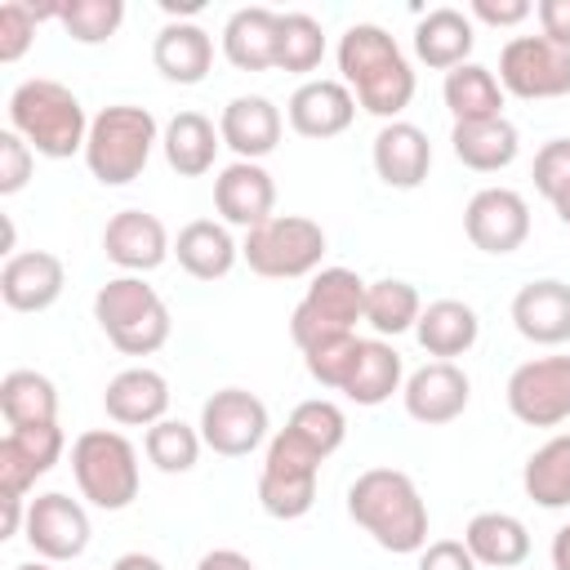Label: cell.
<instances>
[{
	"label": "cell",
	"instance_id": "cell-31",
	"mask_svg": "<svg viewBox=\"0 0 570 570\" xmlns=\"http://www.w3.org/2000/svg\"><path fill=\"white\" fill-rule=\"evenodd\" d=\"M223 147V134L214 129L209 116L200 111H178L165 129H160V151L169 160V169L178 178H200L214 169V156Z\"/></svg>",
	"mask_w": 570,
	"mask_h": 570
},
{
	"label": "cell",
	"instance_id": "cell-33",
	"mask_svg": "<svg viewBox=\"0 0 570 570\" xmlns=\"http://www.w3.org/2000/svg\"><path fill=\"white\" fill-rule=\"evenodd\" d=\"M405 387V361L401 352L387 343V338H361V356H356V370L343 387V396L352 405H383L392 401V392Z\"/></svg>",
	"mask_w": 570,
	"mask_h": 570
},
{
	"label": "cell",
	"instance_id": "cell-14",
	"mask_svg": "<svg viewBox=\"0 0 570 570\" xmlns=\"http://www.w3.org/2000/svg\"><path fill=\"white\" fill-rule=\"evenodd\" d=\"M463 232L481 254H512L530 236V205L512 187H481L463 209Z\"/></svg>",
	"mask_w": 570,
	"mask_h": 570
},
{
	"label": "cell",
	"instance_id": "cell-51",
	"mask_svg": "<svg viewBox=\"0 0 570 570\" xmlns=\"http://www.w3.org/2000/svg\"><path fill=\"white\" fill-rule=\"evenodd\" d=\"M548 552H552V570H570V521L552 534V548Z\"/></svg>",
	"mask_w": 570,
	"mask_h": 570
},
{
	"label": "cell",
	"instance_id": "cell-46",
	"mask_svg": "<svg viewBox=\"0 0 570 570\" xmlns=\"http://www.w3.org/2000/svg\"><path fill=\"white\" fill-rule=\"evenodd\" d=\"M414 570H476V557L468 552L463 539H432L419 552V566Z\"/></svg>",
	"mask_w": 570,
	"mask_h": 570
},
{
	"label": "cell",
	"instance_id": "cell-50",
	"mask_svg": "<svg viewBox=\"0 0 570 570\" xmlns=\"http://www.w3.org/2000/svg\"><path fill=\"white\" fill-rule=\"evenodd\" d=\"M0 508H4V534H0V539H13V534L27 525V503L13 499V494H0Z\"/></svg>",
	"mask_w": 570,
	"mask_h": 570
},
{
	"label": "cell",
	"instance_id": "cell-25",
	"mask_svg": "<svg viewBox=\"0 0 570 570\" xmlns=\"http://www.w3.org/2000/svg\"><path fill=\"white\" fill-rule=\"evenodd\" d=\"M472 45H476V27L463 9L441 4L414 22V58L432 71H454L472 62Z\"/></svg>",
	"mask_w": 570,
	"mask_h": 570
},
{
	"label": "cell",
	"instance_id": "cell-45",
	"mask_svg": "<svg viewBox=\"0 0 570 570\" xmlns=\"http://www.w3.org/2000/svg\"><path fill=\"white\" fill-rule=\"evenodd\" d=\"M31 169H36V151L27 147V138L13 129H0V196H18Z\"/></svg>",
	"mask_w": 570,
	"mask_h": 570
},
{
	"label": "cell",
	"instance_id": "cell-30",
	"mask_svg": "<svg viewBox=\"0 0 570 570\" xmlns=\"http://www.w3.org/2000/svg\"><path fill=\"white\" fill-rule=\"evenodd\" d=\"M450 147L459 156V165L476 169V174H499L517 160L521 151V134L508 116H494V120H459L450 129Z\"/></svg>",
	"mask_w": 570,
	"mask_h": 570
},
{
	"label": "cell",
	"instance_id": "cell-34",
	"mask_svg": "<svg viewBox=\"0 0 570 570\" xmlns=\"http://www.w3.org/2000/svg\"><path fill=\"white\" fill-rule=\"evenodd\" d=\"M521 490L548 512L570 508V432H552L539 450H530L521 468Z\"/></svg>",
	"mask_w": 570,
	"mask_h": 570
},
{
	"label": "cell",
	"instance_id": "cell-8",
	"mask_svg": "<svg viewBox=\"0 0 570 570\" xmlns=\"http://www.w3.org/2000/svg\"><path fill=\"white\" fill-rule=\"evenodd\" d=\"M365 289L370 281H361L352 267H321L289 312V338L298 343V352L325 338L356 334V321H365Z\"/></svg>",
	"mask_w": 570,
	"mask_h": 570
},
{
	"label": "cell",
	"instance_id": "cell-22",
	"mask_svg": "<svg viewBox=\"0 0 570 570\" xmlns=\"http://www.w3.org/2000/svg\"><path fill=\"white\" fill-rule=\"evenodd\" d=\"M281 129H285V116L263 94H236L223 107V116H218L223 147H232L236 160H263V156H272L276 142H281Z\"/></svg>",
	"mask_w": 570,
	"mask_h": 570
},
{
	"label": "cell",
	"instance_id": "cell-6",
	"mask_svg": "<svg viewBox=\"0 0 570 570\" xmlns=\"http://www.w3.org/2000/svg\"><path fill=\"white\" fill-rule=\"evenodd\" d=\"M71 476L80 499H89L102 512H125L142 485L138 450L116 428H89L71 441Z\"/></svg>",
	"mask_w": 570,
	"mask_h": 570
},
{
	"label": "cell",
	"instance_id": "cell-12",
	"mask_svg": "<svg viewBox=\"0 0 570 570\" xmlns=\"http://www.w3.org/2000/svg\"><path fill=\"white\" fill-rule=\"evenodd\" d=\"M196 428H200L205 450H214L223 459H245V454H254L267 441L272 419H267V405L254 392H245V387H218L214 396H205Z\"/></svg>",
	"mask_w": 570,
	"mask_h": 570
},
{
	"label": "cell",
	"instance_id": "cell-10",
	"mask_svg": "<svg viewBox=\"0 0 570 570\" xmlns=\"http://www.w3.org/2000/svg\"><path fill=\"white\" fill-rule=\"evenodd\" d=\"M499 85L512 98L543 102L570 94V49L548 36H512L499 49Z\"/></svg>",
	"mask_w": 570,
	"mask_h": 570
},
{
	"label": "cell",
	"instance_id": "cell-43",
	"mask_svg": "<svg viewBox=\"0 0 570 570\" xmlns=\"http://www.w3.org/2000/svg\"><path fill=\"white\" fill-rule=\"evenodd\" d=\"M356 356H361V338H356V334H343V338H325V343L307 347V352H303V365H307V374H312L321 387L343 392L347 379H352V370H356Z\"/></svg>",
	"mask_w": 570,
	"mask_h": 570
},
{
	"label": "cell",
	"instance_id": "cell-52",
	"mask_svg": "<svg viewBox=\"0 0 570 570\" xmlns=\"http://www.w3.org/2000/svg\"><path fill=\"white\" fill-rule=\"evenodd\" d=\"M111 570H165V566L151 552H125V557L111 561Z\"/></svg>",
	"mask_w": 570,
	"mask_h": 570
},
{
	"label": "cell",
	"instance_id": "cell-17",
	"mask_svg": "<svg viewBox=\"0 0 570 570\" xmlns=\"http://www.w3.org/2000/svg\"><path fill=\"white\" fill-rule=\"evenodd\" d=\"M67 436L58 423H40V428H9L0 441V494L27 499V490L53 472V463L62 459Z\"/></svg>",
	"mask_w": 570,
	"mask_h": 570
},
{
	"label": "cell",
	"instance_id": "cell-15",
	"mask_svg": "<svg viewBox=\"0 0 570 570\" xmlns=\"http://www.w3.org/2000/svg\"><path fill=\"white\" fill-rule=\"evenodd\" d=\"M472 401V379L454 365V361H428L419 365L405 387H401V405L414 423L423 428H441V423H454Z\"/></svg>",
	"mask_w": 570,
	"mask_h": 570
},
{
	"label": "cell",
	"instance_id": "cell-29",
	"mask_svg": "<svg viewBox=\"0 0 570 570\" xmlns=\"http://www.w3.org/2000/svg\"><path fill=\"white\" fill-rule=\"evenodd\" d=\"M174 258H178V267H183L191 281H223V276L236 267L240 245L232 240L227 223L191 218V223L178 227V236H174Z\"/></svg>",
	"mask_w": 570,
	"mask_h": 570
},
{
	"label": "cell",
	"instance_id": "cell-21",
	"mask_svg": "<svg viewBox=\"0 0 570 570\" xmlns=\"http://www.w3.org/2000/svg\"><path fill=\"white\" fill-rule=\"evenodd\" d=\"M285 120L298 138H338L356 120V98L343 80H303L285 102Z\"/></svg>",
	"mask_w": 570,
	"mask_h": 570
},
{
	"label": "cell",
	"instance_id": "cell-18",
	"mask_svg": "<svg viewBox=\"0 0 570 570\" xmlns=\"http://www.w3.org/2000/svg\"><path fill=\"white\" fill-rule=\"evenodd\" d=\"M512 325L534 347H561L570 343V285L557 276L525 281L512 294Z\"/></svg>",
	"mask_w": 570,
	"mask_h": 570
},
{
	"label": "cell",
	"instance_id": "cell-28",
	"mask_svg": "<svg viewBox=\"0 0 570 570\" xmlns=\"http://www.w3.org/2000/svg\"><path fill=\"white\" fill-rule=\"evenodd\" d=\"M414 338H419V347H423L428 356L454 361V356H463V352L476 347V338H481V316H476V307L463 303V298H436V303H428V307L419 312Z\"/></svg>",
	"mask_w": 570,
	"mask_h": 570
},
{
	"label": "cell",
	"instance_id": "cell-11",
	"mask_svg": "<svg viewBox=\"0 0 570 570\" xmlns=\"http://www.w3.org/2000/svg\"><path fill=\"white\" fill-rule=\"evenodd\" d=\"M508 410L525 428H561L570 419V356H534L508 374Z\"/></svg>",
	"mask_w": 570,
	"mask_h": 570
},
{
	"label": "cell",
	"instance_id": "cell-40",
	"mask_svg": "<svg viewBox=\"0 0 570 570\" xmlns=\"http://www.w3.org/2000/svg\"><path fill=\"white\" fill-rule=\"evenodd\" d=\"M285 428H289L303 445H312L321 459H330V454L343 445V436H347V414H343L334 401L312 396V401H298V405H294V414H289Z\"/></svg>",
	"mask_w": 570,
	"mask_h": 570
},
{
	"label": "cell",
	"instance_id": "cell-16",
	"mask_svg": "<svg viewBox=\"0 0 570 570\" xmlns=\"http://www.w3.org/2000/svg\"><path fill=\"white\" fill-rule=\"evenodd\" d=\"M102 254L125 276H142V272H156L174 254V240H169V232H165V223L156 214H147V209H120L102 227Z\"/></svg>",
	"mask_w": 570,
	"mask_h": 570
},
{
	"label": "cell",
	"instance_id": "cell-47",
	"mask_svg": "<svg viewBox=\"0 0 570 570\" xmlns=\"http://www.w3.org/2000/svg\"><path fill=\"white\" fill-rule=\"evenodd\" d=\"M530 13H534L530 0H472V4H468V18H476V22H485V27H517V22H525Z\"/></svg>",
	"mask_w": 570,
	"mask_h": 570
},
{
	"label": "cell",
	"instance_id": "cell-27",
	"mask_svg": "<svg viewBox=\"0 0 570 570\" xmlns=\"http://www.w3.org/2000/svg\"><path fill=\"white\" fill-rule=\"evenodd\" d=\"M276 40H281V13L267 4H245L223 27V58L236 71H267L276 67Z\"/></svg>",
	"mask_w": 570,
	"mask_h": 570
},
{
	"label": "cell",
	"instance_id": "cell-7",
	"mask_svg": "<svg viewBox=\"0 0 570 570\" xmlns=\"http://www.w3.org/2000/svg\"><path fill=\"white\" fill-rule=\"evenodd\" d=\"M325 249H330L325 227L303 214H272L267 223L249 227L240 240V258L249 263L254 276H267V281L316 276Z\"/></svg>",
	"mask_w": 570,
	"mask_h": 570
},
{
	"label": "cell",
	"instance_id": "cell-41",
	"mask_svg": "<svg viewBox=\"0 0 570 570\" xmlns=\"http://www.w3.org/2000/svg\"><path fill=\"white\" fill-rule=\"evenodd\" d=\"M62 31L80 45H102L120 31L125 22V4L120 0H62V13H58Z\"/></svg>",
	"mask_w": 570,
	"mask_h": 570
},
{
	"label": "cell",
	"instance_id": "cell-35",
	"mask_svg": "<svg viewBox=\"0 0 570 570\" xmlns=\"http://www.w3.org/2000/svg\"><path fill=\"white\" fill-rule=\"evenodd\" d=\"M441 98H445V107H450V116L459 125V120H494V116H503V98L508 94H503V85H499V76L490 67L463 62V67L445 71Z\"/></svg>",
	"mask_w": 570,
	"mask_h": 570
},
{
	"label": "cell",
	"instance_id": "cell-37",
	"mask_svg": "<svg viewBox=\"0 0 570 570\" xmlns=\"http://www.w3.org/2000/svg\"><path fill=\"white\" fill-rule=\"evenodd\" d=\"M419 312H423V298H419V289L410 281H401V276L370 281V289H365V325L374 330V338H396V334L414 330Z\"/></svg>",
	"mask_w": 570,
	"mask_h": 570
},
{
	"label": "cell",
	"instance_id": "cell-20",
	"mask_svg": "<svg viewBox=\"0 0 570 570\" xmlns=\"http://www.w3.org/2000/svg\"><path fill=\"white\" fill-rule=\"evenodd\" d=\"M62 285H67V267L49 249H18L0 267V298L13 312H45V307H53L62 298Z\"/></svg>",
	"mask_w": 570,
	"mask_h": 570
},
{
	"label": "cell",
	"instance_id": "cell-24",
	"mask_svg": "<svg viewBox=\"0 0 570 570\" xmlns=\"http://www.w3.org/2000/svg\"><path fill=\"white\" fill-rule=\"evenodd\" d=\"M370 160H374V174L379 183L396 187V191H414L428 169H432V142L419 125L410 120H387L379 134H374V147H370Z\"/></svg>",
	"mask_w": 570,
	"mask_h": 570
},
{
	"label": "cell",
	"instance_id": "cell-1",
	"mask_svg": "<svg viewBox=\"0 0 570 570\" xmlns=\"http://www.w3.org/2000/svg\"><path fill=\"white\" fill-rule=\"evenodd\" d=\"M338 71L356 107L379 120H396L414 98V67L379 22H352L338 36Z\"/></svg>",
	"mask_w": 570,
	"mask_h": 570
},
{
	"label": "cell",
	"instance_id": "cell-38",
	"mask_svg": "<svg viewBox=\"0 0 570 570\" xmlns=\"http://www.w3.org/2000/svg\"><path fill=\"white\" fill-rule=\"evenodd\" d=\"M200 450H205L200 428H191V423H183V419H160V423H151L147 436H142L147 463H151L156 472H165V476L191 472L196 459H200Z\"/></svg>",
	"mask_w": 570,
	"mask_h": 570
},
{
	"label": "cell",
	"instance_id": "cell-54",
	"mask_svg": "<svg viewBox=\"0 0 570 570\" xmlns=\"http://www.w3.org/2000/svg\"><path fill=\"white\" fill-rule=\"evenodd\" d=\"M13 570H53V561H40V557H36V561H22V566H13Z\"/></svg>",
	"mask_w": 570,
	"mask_h": 570
},
{
	"label": "cell",
	"instance_id": "cell-53",
	"mask_svg": "<svg viewBox=\"0 0 570 570\" xmlns=\"http://www.w3.org/2000/svg\"><path fill=\"white\" fill-rule=\"evenodd\" d=\"M552 209H557V218H561V223L570 227V191H566L561 200H552Z\"/></svg>",
	"mask_w": 570,
	"mask_h": 570
},
{
	"label": "cell",
	"instance_id": "cell-9",
	"mask_svg": "<svg viewBox=\"0 0 570 570\" xmlns=\"http://www.w3.org/2000/svg\"><path fill=\"white\" fill-rule=\"evenodd\" d=\"M321 454L303 445L289 428H281L267 441L263 468H258V503L276 521H298L316 503V476H321Z\"/></svg>",
	"mask_w": 570,
	"mask_h": 570
},
{
	"label": "cell",
	"instance_id": "cell-13",
	"mask_svg": "<svg viewBox=\"0 0 570 570\" xmlns=\"http://www.w3.org/2000/svg\"><path fill=\"white\" fill-rule=\"evenodd\" d=\"M89 512L80 499L62 494V490H49V494H36L27 503V525H22V539L31 543V552L40 561H76L85 557L89 548Z\"/></svg>",
	"mask_w": 570,
	"mask_h": 570
},
{
	"label": "cell",
	"instance_id": "cell-26",
	"mask_svg": "<svg viewBox=\"0 0 570 570\" xmlns=\"http://www.w3.org/2000/svg\"><path fill=\"white\" fill-rule=\"evenodd\" d=\"M151 62L169 85H200L214 67V36L200 22H165L151 40Z\"/></svg>",
	"mask_w": 570,
	"mask_h": 570
},
{
	"label": "cell",
	"instance_id": "cell-3",
	"mask_svg": "<svg viewBox=\"0 0 570 570\" xmlns=\"http://www.w3.org/2000/svg\"><path fill=\"white\" fill-rule=\"evenodd\" d=\"M89 116L85 102L49 76H31L9 94V129L27 138V147L45 160H67L76 151H85L89 138Z\"/></svg>",
	"mask_w": 570,
	"mask_h": 570
},
{
	"label": "cell",
	"instance_id": "cell-44",
	"mask_svg": "<svg viewBox=\"0 0 570 570\" xmlns=\"http://www.w3.org/2000/svg\"><path fill=\"white\" fill-rule=\"evenodd\" d=\"M530 178H534V191L552 205L570 191V138H548L539 151H534V165H530Z\"/></svg>",
	"mask_w": 570,
	"mask_h": 570
},
{
	"label": "cell",
	"instance_id": "cell-39",
	"mask_svg": "<svg viewBox=\"0 0 570 570\" xmlns=\"http://www.w3.org/2000/svg\"><path fill=\"white\" fill-rule=\"evenodd\" d=\"M325 58V31L312 13H281V40H276V67L307 76Z\"/></svg>",
	"mask_w": 570,
	"mask_h": 570
},
{
	"label": "cell",
	"instance_id": "cell-5",
	"mask_svg": "<svg viewBox=\"0 0 570 570\" xmlns=\"http://www.w3.org/2000/svg\"><path fill=\"white\" fill-rule=\"evenodd\" d=\"M160 142V125L147 107H134V102H116V107H102L89 125V138H85V165L89 174L102 183V187H125L134 183L147 160H151V147Z\"/></svg>",
	"mask_w": 570,
	"mask_h": 570
},
{
	"label": "cell",
	"instance_id": "cell-4",
	"mask_svg": "<svg viewBox=\"0 0 570 570\" xmlns=\"http://www.w3.org/2000/svg\"><path fill=\"white\" fill-rule=\"evenodd\" d=\"M94 321L107 334V343L125 356H151L169 343L174 316L169 303L147 285L142 276H111L94 294Z\"/></svg>",
	"mask_w": 570,
	"mask_h": 570
},
{
	"label": "cell",
	"instance_id": "cell-2",
	"mask_svg": "<svg viewBox=\"0 0 570 570\" xmlns=\"http://www.w3.org/2000/svg\"><path fill=\"white\" fill-rule=\"evenodd\" d=\"M347 517L396 557L428 548V503L410 472L401 468H365L347 485Z\"/></svg>",
	"mask_w": 570,
	"mask_h": 570
},
{
	"label": "cell",
	"instance_id": "cell-49",
	"mask_svg": "<svg viewBox=\"0 0 570 570\" xmlns=\"http://www.w3.org/2000/svg\"><path fill=\"white\" fill-rule=\"evenodd\" d=\"M196 570H258V566L245 552H236V548H214V552H205L196 561Z\"/></svg>",
	"mask_w": 570,
	"mask_h": 570
},
{
	"label": "cell",
	"instance_id": "cell-36",
	"mask_svg": "<svg viewBox=\"0 0 570 570\" xmlns=\"http://www.w3.org/2000/svg\"><path fill=\"white\" fill-rule=\"evenodd\" d=\"M0 414L9 428L58 423V387L40 370H9L0 379Z\"/></svg>",
	"mask_w": 570,
	"mask_h": 570
},
{
	"label": "cell",
	"instance_id": "cell-19",
	"mask_svg": "<svg viewBox=\"0 0 570 570\" xmlns=\"http://www.w3.org/2000/svg\"><path fill=\"white\" fill-rule=\"evenodd\" d=\"M214 209L227 227H258L276 209V183L258 160H232L214 178Z\"/></svg>",
	"mask_w": 570,
	"mask_h": 570
},
{
	"label": "cell",
	"instance_id": "cell-48",
	"mask_svg": "<svg viewBox=\"0 0 570 570\" xmlns=\"http://www.w3.org/2000/svg\"><path fill=\"white\" fill-rule=\"evenodd\" d=\"M534 13H539V36L570 49V0H539Z\"/></svg>",
	"mask_w": 570,
	"mask_h": 570
},
{
	"label": "cell",
	"instance_id": "cell-32",
	"mask_svg": "<svg viewBox=\"0 0 570 570\" xmlns=\"http://www.w3.org/2000/svg\"><path fill=\"white\" fill-rule=\"evenodd\" d=\"M463 543L476 557V566H490V570H512L530 557V530L512 512H476L463 525Z\"/></svg>",
	"mask_w": 570,
	"mask_h": 570
},
{
	"label": "cell",
	"instance_id": "cell-23",
	"mask_svg": "<svg viewBox=\"0 0 570 570\" xmlns=\"http://www.w3.org/2000/svg\"><path fill=\"white\" fill-rule=\"evenodd\" d=\"M102 410L120 428H151L169 414V383L151 365H129L107 379L102 387Z\"/></svg>",
	"mask_w": 570,
	"mask_h": 570
},
{
	"label": "cell",
	"instance_id": "cell-42",
	"mask_svg": "<svg viewBox=\"0 0 570 570\" xmlns=\"http://www.w3.org/2000/svg\"><path fill=\"white\" fill-rule=\"evenodd\" d=\"M62 4H22V0H4L0 4V62H18L31 40H36V22L58 18Z\"/></svg>",
	"mask_w": 570,
	"mask_h": 570
}]
</instances>
